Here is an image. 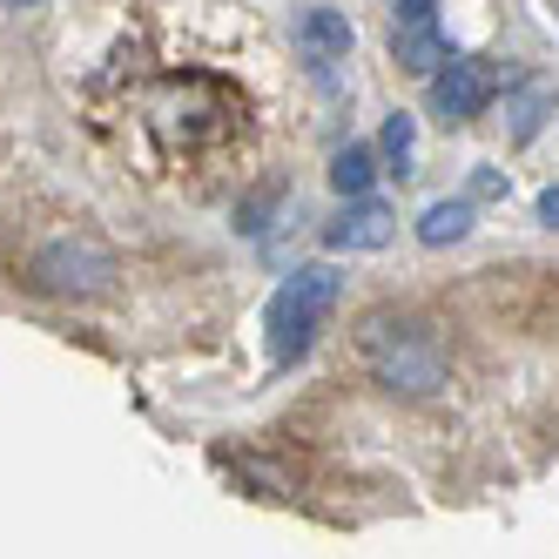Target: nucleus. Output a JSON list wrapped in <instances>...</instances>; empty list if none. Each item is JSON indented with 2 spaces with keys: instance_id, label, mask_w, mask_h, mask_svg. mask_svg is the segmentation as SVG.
<instances>
[{
  "instance_id": "obj_12",
  "label": "nucleus",
  "mask_w": 559,
  "mask_h": 559,
  "mask_svg": "<svg viewBox=\"0 0 559 559\" xmlns=\"http://www.w3.org/2000/svg\"><path fill=\"white\" fill-rule=\"evenodd\" d=\"M412 148H418V129H412V115H391V122H384V155L397 163V176L412 169Z\"/></svg>"
},
{
  "instance_id": "obj_13",
  "label": "nucleus",
  "mask_w": 559,
  "mask_h": 559,
  "mask_svg": "<svg viewBox=\"0 0 559 559\" xmlns=\"http://www.w3.org/2000/svg\"><path fill=\"white\" fill-rule=\"evenodd\" d=\"M276 203H284V189H257L250 203L236 210V229H243V236H263V223H270V210H276Z\"/></svg>"
},
{
  "instance_id": "obj_2",
  "label": "nucleus",
  "mask_w": 559,
  "mask_h": 559,
  "mask_svg": "<svg viewBox=\"0 0 559 559\" xmlns=\"http://www.w3.org/2000/svg\"><path fill=\"white\" fill-rule=\"evenodd\" d=\"M357 357H365V371L384 391H405V397L445 391V344H438L425 324H412V317L371 310L365 324H357Z\"/></svg>"
},
{
  "instance_id": "obj_4",
  "label": "nucleus",
  "mask_w": 559,
  "mask_h": 559,
  "mask_svg": "<svg viewBox=\"0 0 559 559\" xmlns=\"http://www.w3.org/2000/svg\"><path fill=\"white\" fill-rule=\"evenodd\" d=\"M337 290H344V276L337 270H297L284 290L270 297V357L276 365H297V357L317 344V331L331 324V310H337Z\"/></svg>"
},
{
  "instance_id": "obj_16",
  "label": "nucleus",
  "mask_w": 559,
  "mask_h": 559,
  "mask_svg": "<svg viewBox=\"0 0 559 559\" xmlns=\"http://www.w3.org/2000/svg\"><path fill=\"white\" fill-rule=\"evenodd\" d=\"M8 8H34V0H8Z\"/></svg>"
},
{
  "instance_id": "obj_5",
  "label": "nucleus",
  "mask_w": 559,
  "mask_h": 559,
  "mask_svg": "<svg viewBox=\"0 0 559 559\" xmlns=\"http://www.w3.org/2000/svg\"><path fill=\"white\" fill-rule=\"evenodd\" d=\"M499 95V68L492 61H478V55H465V61H445L431 74V108H438V122H478L486 115V102Z\"/></svg>"
},
{
  "instance_id": "obj_9",
  "label": "nucleus",
  "mask_w": 559,
  "mask_h": 559,
  "mask_svg": "<svg viewBox=\"0 0 559 559\" xmlns=\"http://www.w3.org/2000/svg\"><path fill=\"white\" fill-rule=\"evenodd\" d=\"M559 108V88L546 82V74H533V82H519L512 95H506V115H512V142H533L539 129H546V115Z\"/></svg>"
},
{
  "instance_id": "obj_15",
  "label": "nucleus",
  "mask_w": 559,
  "mask_h": 559,
  "mask_svg": "<svg viewBox=\"0 0 559 559\" xmlns=\"http://www.w3.org/2000/svg\"><path fill=\"white\" fill-rule=\"evenodd\" d=\"M539 223H552V229H559V189H546V195H539Z\"/></svg>"
},
{
  "instance_id": "obj_1",
  "label": "nucleus",
  "mask_w": 559,
  "mask_h": 559,
  "mask_svg": "<svg viewBox=\"0 0 559 559\" xmlns=\"http://www.w3.org/2000/svg\"><path fill=\"white\" fill-rule=\"evenodd\" d=\"M142 122L148 135L163 142V155L176 163H195V155H216L236 129H243V95H236L223 74H163L148 95H142Z\"/></svg>"
},
{
  "instance_id": "obj_14",
  "label": "nucleus",
  "mask_w": 559,
  "mask_h": 559,
  "mask_svg": "<svg viewBox=\"0 0 559 559\" xmlns=\"http://www.w3.org/2000/svg\"><path fill=\"white\" fill-rule=\"evenodd\" d=\"M492 195H506V176L499 169H478L472 176V203H492Z\"/></svg>"
},
{
  "instance_id": "obj_8",
  "label": "nucleus",
  "mask_w": 559,
  "mask_h": 559,
  "mask_svg": "<svg viewBox=\"0 0 559 559\" xmlns=\"http://www.w3.org/2000/svg\"><path fill=\"white\" fill-rule=\"evenodd\" d=\"M350 21L337 14V8H310L304 21H297V48H304V61L310 68H331V61H344L350 55Z\"/></svg>"
},
{
  "instance_id": "obj_6",
  "label": "nucleus",
  "mask_w": 559,
  "mask_h": 559,
  "mask_svg": "<svg viewBox=\"0 0 559 559\" xmlns=\"http://www.w3.org/2000/svg\"><path fill=\"white\" fill-rule=\"evenodd\" d=\"M391 55L405 74H431L452 61L445 48V34H438V0H397V14H391Z\"/></svg>"
},
{
  "instance_id": "obj_3",
  "label": "nucleus",
  "mask_w": 559,
  "mask_h": 559,
  "mask_svg": "<svg viewBox=\"0 0 559 559\" xmlns=\"http://www.w3.org/2000/svg\"><path fill=\"white\" fill-rule=\"evenodd\" d=\"M115 276H122V263H115V250H102L95 236H55V243H41L27 257V290L61 297V304L108 297Z\"/></svg>"
},
{
  "instance_id": "obj_10",
  "label": "nucleus",
  "mask_w": 559,
  "mask_h": 559,
  "mask_svg": "<svg viewBox=\"0 0 559 559\" xmlns=\"http://www.w3.org/2000/svg\"><path fill=\"white\" fill-rule=\"evenodd\" d=\"M465 229H472V195H452V203H431L418 216V243L425 250H445V243H459Z\"/></svg>"
},
{
  "instance_id": "obj_11",
  "label": "nucleus",
  "mask_w": 559,
  "mask_h": 559,
  "mask_svg": "<svg viewBox=\"0 0 559 559\" xmlns=\"http://www.w3.org/2000/svg\"><path fill=\"white\" fill-rule=\"evenodd\" d=\"M371 176H378V155H371L365 142L337 148V163H331V189H337V195H365V189H371Z\"/></svg>"
},
{
  "instance_id": "obj_7",
  "label": "nucleus",
  "mask_w": 559,
  "mask_h": 559,
  "mask_svg": "<svg viewBox=\"0 0 559 559\" xmlns=\"http://www.w3.org/2000/svg\"><path fill=\"white\" fill-rule=\"evenodd\" d=\"M391 236H397V216L378 203V195H344V210L324 229V243L331 250H384Z\"/></svg>"
}]
</instances>
